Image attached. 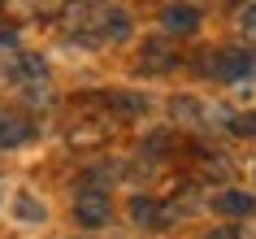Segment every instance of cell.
Masks as SVG:
<instances>
[{"mask_svg":"<svg viewBox=\"0 0 256 239\" xmlns=\"http://www.w3.org/2000/svg\"><path fill=\"white\" fill-rule=\"evenodd\" d=\"M78 222L82 226H104L108 217H113V209H108V196L100 191V187H82L78 191Z\"/></svg>","mask_w":256,"mask_h":239,"instance_id":"cell-1","label":"cell"},{"mask_svg":"<svg viewBox=\"0 0 256 239\" xmlns=\"http://www.w3.org/2000/svg\"><path fill=\"white\" fill-rule=\"evenodd\" d=\"M208 61H217L213 74L217 79H248L256 70V57L252 53H239V48H222V53H213Z\"/></svg>","mask_w":256,"mask_h":239,"instance_id":"cell-2","label":"cell"},{"mask_svg":"<svg viewBox=\"0 0 256 239\" xmlns=\"http://www.w3.org/2000/svg\"><path fill=\"white\" fill-rule=\"evenodd\" d=\"M161 22H165V31L170 35H191V31L200 27V9H182V5H170L161 14Z\"/></svg>","mask_w":256,"mask_h":239,"instance_id":"cell-3","label":"cell"},{"mask_svg":"<svg viewBox=\"0 0 256 239\" xmlns=\"http://www.w3.org/2000/svg\"><path fill=\"white\" fill-rule=\"evenodd\" d=\"M30 135V126L22 118H14V113H0V148H14V144H22Z\"/></svg>","mask_w":256,"mask_h":239,"instance_id":"cell-4","label":"cell"},{"mask_svg":"<svg viewBox=\"0 0 256 239\" xmlns=\"http://www.w3.org/2000/svg\"><path fill=\"white\" fill-rule=\"evenodd\" d=\"M252 204L256 200L248 196V191H222V196H217V209L226 213V217H243V213H252Z\"/></svg>","mask_w":256,"mask_h":239,"instance_id":"cell-5","label":"cell"},{"mask_svg":"<svg viewBox=\"0 0 256 239\" xmlns=\"http://www.w3.org/2000/svg\"><path fill=\"white\" fill-rule=\"evenodd\" d=\"M96 14L104 18V35H113V40H126L130 35V14L126 9H96Z\"/></svg>","mask_w":256,"mask_h":239,"instance_id":"cell-6","label":"cell"},{"mask_svg":"<svg viewBox=\"0 0 256 239\" xmlns=\"http://www.w3.org/2000/svg\"><path fill=\"white\" fill-rule=\"evenodd\" d=\"M9 74H18L22 83H40L48 70H44V61H40L35 53H22V57H18V70H9Z\"/></svg>","mask_w":256,"mask_h":239,"instance_id":"cell-7","label":"cell"},{"mask_svg":"<svg viewBox=\"0 0 256 239\" xmlns=\"http://www.w3.org/2000/svg\"><path fill=\"white\" fill-rule=\"evenodd\" d=\"M18 217H26V222H40V217H44V209L35 204V196H30V191H22V196H18Z\"/></svg>","mask_w":256,"mask_h":239,"instance_id":"cell-8","label":"cell"},{"mask_svg":"<svg viewBox=\"0 0 256 239\" xmlns=\"http://www.w3.org/2000/svg\"><path fill=\"white\" fill-rule=\"evenodd\" d=\"M144 61H148L144 70H152V61H170V66H174V53H170L165 44H148V53H144Z\"/></svg>","mask_w":256,"mask_h":239,"instance_id":"cell-9","label":"cell"},{"mask_svg":"<svg viewBox=\"0 0 256 239\" xmlns=\"http://www.w3.org/2000/svg\"><path fill=\"white\" fill-rule=\"evenodd\" d=\"M239 22H243V35H252V40H256V5H248V9H243Z\"/></svg>","mask_w":256,"mask_h":239,"instance_id":"cell-10","label":"cell"},{"mask_svg":"<svg viewBox=\"0 0 256 239\" xmlns=\"http://www.w3.org/2000/svg\"><path fill=\"white\" fill-rule=\"evenodd\" d=\"M14 44H18V31L9 22H0V48H14Z\"/></svg>","mask_w":256,"mask_h":239,"instance_id":"cell-11","label":"cell"},{"mask_svg":"<svg viewBox=\"0 0 256 239\" xmlns=\"http://www.w3.org/2000/svg\"><path fill=\"white\" fill-rule=\"evenodd\" d=\"M208 239H239L234 230H217V235H208Z\"/></svg>","mask_w":256,"mask_h":239,"instance_id":"cell-12","label":"cell"}]
</instances>
